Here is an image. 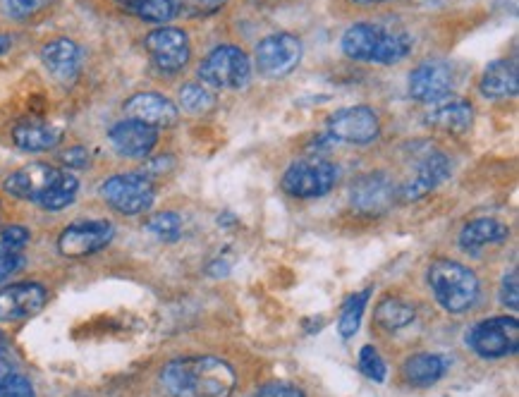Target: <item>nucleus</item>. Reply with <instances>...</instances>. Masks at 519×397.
<instances>
[{"label": "nucleus", "instance_id": "nucleus-1", "mask_svg": "<svg viewBox=\"0 0 519 397\" xmlns=\"http://www.w3.org/2000/svg\"><path fill=\"white\" fill-rule=\"evenodd\" d=\"M161 386L170 397H230L237 374L223 359L194 354L163 366Z\"/></svg>", "mask_w": 519, "mask_h": 397}, {"label": "nucleus", "instance_id": "nucleus-2", "mask_svg": "<svg viewBox=\"0 0 519 397\" xmlns=\"http://www.w3.org/2000/svg\"><path fill=\"white\" fill-rule=\"evenodd\" d=\"M431 292L436 302L448 311V314H464L476 304L479 299V278L467 266L457 264L450 259H436L429 266Z\"/></svg>", "mask_w": 519, "mask_h": 397}, {"label": "nucleus", "instance_id": "nucleus-3", "mask_svg": "<svg viewBox=\"0 0 519 397\" xmlns=\"http://www.w3.org/2000/svg\"><path fill=\"white\" fill-rule=\"evenodd\" d=\"M199 79L211 89H242L252 79V63L240 46H216L201 60Z\"/></svg>", "mask_w": 519, "mask_h": 397}, {"label": "nucleus", "instance_id": "nucleus-4", "mask_svg": "<svg viewBox=\"0 0 519 397\" xmlns=\"http://www.w3.org/2000/svg\"><path fill=\"white\" fill-rule=\"evenodd\" d=\"M467 345L481 359H503L519 350V323L515 316H496L476 323L467 333Z\"/></svg>", "mask_w": 519, "mask_h": 397}, {"label": "nucleus", "instance_id": "nucleus-5", "mask_svg": "<svg viewBox=\"0 0 519 397\" xmlns=\"http://www.w3.org/2000/svg\"><path fill=\"white\" fill-rule=\"evenodd\" d=\"M101 194L111 209H115L118 213H125V216H139V213H146L151 206H154V199H156L154 182L139 173H122V175L108 177V180L103 182Z\"/></svg>", "mask_w": 519, "mask_h": 397}, {"label": "nucleus", "instance_id": "nucleus-6", "mask_svg": "<svg viewBox=\"0 0 519 397\" xmlns=\"http://www.w3.org/2000/svg\"><path fill=\"white\" fill-rule=\"evenodd\" d=\"M338 168L323 158H302L285 170L283 189L290 197L316 199L338 185Z\"/></svg>", "mask_w": 519, "mask_h": 397}, {"label": "nucleus", "instance_id": "nucleus-7", "mask_svg": "<svg viewBox=\"0 0 519 397\" xmlns=\"http://www.w3.org/2000/svg\"><path fill=\"white\" fill-rule=\"evenodd\" d=\"M254 60L264 77H288L290 72H295L297 65L302 63V41H299L295 34L288 32L268 34L266 39H261L259 46H256Z\"/></svg>", "mask_w": 519, "mask_h": 397}, {"label": "nucleus", "instance_id": "nucleus-8", "mask_svg": "<svg viewBox=\"0 0 519 397\" xmlns=\"http://www.w3.org/2000/svg\"><path fill=\"white\" fill-rule=\"evenodd\" d=\"M328 134L335 142L345 144H371L376 142L378 134H381V120L374 108L369 106H350L335 111L328 118Z\"/></svg>", "mask_w": 519, "mask_h": 397}, {"label": "nucleus", "instance_id": "nucleus-9", "mask_svg": "<svg viewBox=\"0 0 519 397\" xmlns=\"http://www.w3.org/2000/svg\"><path fill=\"white\" fill-rule=\"evenodd\" d=\"M146 51H149L151 63L166 75H175V72L185 70L189 58H192V46H189V36L182 29L175 27H161L154 29L144 39Z\"/></svg>", "mask_w": 519, "mask_h": 397}, {"label": "nucleus", "instance_id": "nucleus-10", "mask_svg": "<svg viewBox=\"0 0 519 397\" xmlns=\"http://www.w3.org/2000/svg\"><path fill=\"white\" fill-rule=\"evenodd\" d=\"M115 235L113 223L108 221H82L72 223L60 232L58 252L67 259H82V256L101 252L108 247Z\"/></svg>", "mask_w": 519, "mask_h": 397}, {"label": "nucleus", "instance_id": "nucleus-11", "mask_svg": "<svg viewBox=\"0 0 519 397\" xmlns=\"http://www.w3.org/2000/svg\"><path fill=\"white\" fill-rule=\"evenodd\" d=\"M455 77L450 65L426 60L409 72V96L419 103H438L453 94Z\"/></svg>", "mask_w": 519, "mask_h": 397}, {"label": "nucleus", "instance_id": "nucleus-12", "mask_svg": "<svg viewBox=\"0 0 519 397\" xmlns=\"http://www.w3.org/2000/svg\"><path fill=\"white\" fill-rule=\"evenodd\" d=\"M60 175H63V170L48 166V163H29V166L15 170V173L5 180L3 189L10 197L36 201V204H39V201L46 197L48 189L56 185Z\"/></svg>", "mask_w": 519, "mask_h": 397}, {"label": "nucleus", "instance_id": "nucleus-13", "mask_svg": "<svg viewBox=\"0 0 519 397\" xmlns=\"http://www.w3.org/2000/svg\"><path fill=\"white\" fill-rule=\"evenodd\" d=\"M450 173H453L450 158L441 154V151H429V154L421 156L417 161V173H414L412 180L405 182V187L400 189V199L417 201L421 197H426V194H431L438 185H443Z\"/></svg>", "mask_w": 519, "mask_h": 397}, {"label": "nucleus", "instance_id": "nucleus-14", "mask_svg": "<svg viewBox=\"0 0 519 397\" xmlns=\"http://www.w3.org/2000/svg\"><path fill=\"white\" fill-rule=\"evenodd\" d=\"M48 302V290L39 283H17L0 290V321H22L39 314Z\"/></svg>", "mask_w": 519, "mask_h": 397}, {"label": "nucleus", "instance_id": "nucleus-15", "mask_svg": "<svg viewBox=\"0 0 519 397\" xmlns=\"http://www.w3.org/2000/svg\"><path fill=\"white\" fill-rule=\"evenodd\" d=\"M108 139H111L113 149L118 151L120 156L146 158L151 151L156 149L158 130L151 125H144V122H139V120L127 118L111 127Z\"/></svg>", "mask_w": 519, "mask_h": 397}, {"label": "nucleus", "instance_id": "nucleus-16", "mask_svg": "<svg viewBox=\"0 0 519 397\" xmlns=\"http://www.w3.org/2000/svg\"><path fill=\"white\" fill-rule=\"evenodd\" d=\"M350 199H352V206L359 213H366V216H381V213H386L390 206H393L395 192L386 175L371 173L359 177V180L354 182Z\"/></svg>", "mask_w": 519, "mask_h": 397}, {"label": "nucleus", "instance_id": "nucleus-17", "mask_svg": "<svg viewBox=\"0 0 519 397\" xmlns=\"http://www.w3.org/2000/svg\"><path fill=\"white\" fill-rule=\"evenodd\" d=\"M125 113L130 115L132 120L144 122V125L151 127H173L177 122V106L168 96L154 94V91H146V94L132 96L130 101L125 103Z\"/></svg>", "mask_w": 519, "mask_h": 397}, {"label": "nucleus", "instance_id": "nucleus-18", "mask_svg": "<svg viewBox=\"0 0 519 397\" xmlns=\"http://www.w3.org/2000/svg\"><path fill=\"white\" fill-rule=\"evenodd\" d=\"M41 60H44L46 70L60 84H72L79 75L82 67V51L72 39H53L41 48Z\"/></svg>", "mask_w": 519, "mask_h": 397}, {"label": "nucleus", "instance_id": "nucleus-19", "mask_svg": "<svg viewBox=\"0 0 519 397\" xmlns=\"http://www.w3.org/2000/svg\"><path fill=\"white\" fill-rule=\"evenodd\" d=\"M426 125L436 127V130L448 134H464L474 122V108L472 103L464 99H448L433 103V108L426 113Z\"/></svg>", "mask_w": 519, "mask_h": 397}, {"label": "nucleus", "instance_id": "nucleus-20", "mask_svg": "<svg viewBox=\"0 0 519 397\" xmlns=\"http://www.w3.org/2000/svg\"><path fill=\"white\" fill-rule=\"evenodd\" d=\"M386 29L371 22H357L347 27V32L340 39V48L350 60H362V63H374L378 46H381Z\"/></svg>", "mask_w": 519, "mask_h": 397}, {"label": "nucleus", "instance_id": "nucleus-21", "mask_svg": "<svg viewBox=\"0 0 519 397\" xmlns=\"http://www.w3.org/2000/svg\"><path fill=\"white\" fill-rule=\"evenodd\" d=\"M12 139L22 151L29 154H41V151L56 149L60 139H63V130L58 125L44 120H22L17 122L12 130Z\"/></svg>", "mask_w": 519, "mask_h": 397}, {"label": "nucleus", "instance_id": "nucleus-22", "mask_svg": "<svg viewBox=\"0 0 519 397\" xmlns=\"http://www.w3.org/2000/svg\"><path fill=\"white\" fill-rule=\"evenodd\" d=\"M510 237V228L496 218H476L467 223L460 232V249L462 252L476 256L481 249L493 247V244H503Z\"/></svg>", "mask_w": 519, "mask_h": 397}, {"label": "nucleus", "instance_id": "nucleus-23", "mask_svg": "<svg viewBox=\"0 0 519 397\" xmlns=\"http://www.w3.org/2000/svg\"><path fill=\"white\" fill-rule=\"evenodd\" d=\"M479 89L491 101L512 99L519 89L517 65L512 60H493L484 70V75H481Z\"/></svg>", "mask_w": 519, "mask_h": 397}, {"label": "nucleus", "instance_id": "nucleus-24", "mask_svg": "<svg viewBox=\"0 0 519 397\" xmlns=\"http://www.w3.org/2000/svg\"><path fill=\"white\" fill-rule=\"evenodd\" d=\"M448 369H450L448 357H443V354L421 352L407 359L405 366H402V376H405L409 386L429 388L433 383L441 381V378L448 374Z\"/></svg>", "mask_w": 519, "mask_h": 397}, {"label": "nucleus", "instance_id": "nucleus-25", "mask_svg": "<svg viewBox=\"0 0 519 397\" xmlns=\"http://www.w3.org/2000/svg\"><path fill=\"white\" fill-rule=\"evenodd\" d=\"M414 316L417 314H414L412 304L402 302V299H398V297L383 299V302L376 307V323L388 333L400 331V328H407L409 323L414 321Z\"/></svg>", "mask_w": 519, "mask_h": 397}, {"label": "nucleus", "instance_id": "nucleus-26", "mask_svg": "<svg viewBox=\"0 0 519 397\" xmlns=\"http://www.w3.org/2000/svg\"><path fill=\"white\" fill-rule=\"evenodd\" d=\"M77 192H79V180L75 175L65 173L63 170V175L58 177L56 185L48 189L46 197L39 201V206L46 211H63L72 204V201H75Z\"/></svg>", "mask_w": 519, "mask_h": 397}, {"label": "nucleus", "instance_id": "nucleus-27", "mask_svg": "<svg viewBox=\"0 0 519 397\" xmlns=\"http://www.w3.org/2000/svg\"><path fill=\"white\" fill-rule=\"evenodd\" d=\"M369 295H371V290L357 292V295H352L343 304V311H340V321H338L340 338L350 340L352 335L359 331V326H362L364 309H366V304H369Z\"/></svg>", "mask_w": 519, "mask_h": 397}, {"label": "nucleus", "instance_id": "nucleus-28", "mask_svg": "<svg viewBox=\"0 0 519 397\" xmlns=\"http://www.w3.org/2000/svg\"><path fill=\"white\" fill-rule=\"evenodd\" d=\"M180 106L185 108L189 115H206L216 108V96L211 94L209 87L197 82H187L180 89Z\"/></svg>", "mask_w": 519, "mask_h": 397}, {"label": "nucleus", "instance_id": "nucleus-29", "mask_svg": "<svg viewBox=\"0 0 519 397\" xmlns=\"http://www.w3.org/2000/svg\"><path fill=\"white\" fill-rule=\"evenodd\" d=\"M412 51V39L405 32H386L374 58L376 65H395Z\"/></svg>", "mask_w": 519, "mask_h": 397}, {"label": "nucleus", "instance_id": "nucleus-30", "mask_svg": "<svg viewBox=\"0 0 519 397\" xmlns=\"http://www.w3.org/2000/svg\"><path fill=\"white\" fill-rule=\"evenodd\" d=\"M146 230L158 237L161 242H175L180 240L182 235V218L173 211L156 213V216L149 218V223H146Z\"/></svg>", "mask_w": 519, "mask_h": 397}, {"label": "nucleus", "instance_id": "nucleus-31", "mask_svg": "<svg viewBox=\"0 0 519 397\" xmlns=\"http://www.w3.org/2000/svg\"><path fill=\"white\" fill-rule=\"evenodd\" d=\"M132 15H137L139 20L151 22V24H163L170 22L177 15V8L173 0H144L137 8L130 10Z\"/></svg>", "mask_w": 519, "mask_h": 397}, {"label": "nucleus", "instance_id": "nucleus-32", "mask_svg": "<svg viewBox=\"0 0 519 397\" xmlns=\"http://www.w3.org/2000/svg\"><path fill=\"white\" fill-rule=\"evenodd\" d=\"M29 240H32V232L27 228H22V225H5V228H0V256L22 254Z\"/></svg>", "mask_w": 519, "mask_h": 397}, {"label": "nucleus", "instance_id": "nucleus-33", "mask_svg": "<svg viewBox=\"0 0 519 397\" xmlns=\"http://www.w3.org/2000/svg\"><path fill=\"white\" fill-rule=\"evenodd\" d=\"M359 371L376 383H383L388 376L386 362H383V357L378 354L376 347H371V345L362 347V352H359Z\"/></svg>", "mask_w": 519, "mask_h": 397}, {"label": "nucleus", "instance_id": "nucleus-34", "mask_svg": "<svg viewBox=\"0 0 519 397\" xmlns=\"http://www.w3.org/2000/svg\"><path fill=\"white\" fill-rule=\"evenodd\" d=\"M177 15L185 17H211L225 8L228 0H173Z\"/></svg>", "mask_w": 519, "mask_h": 397}, {"label": "nucleus", "instance_id": "nucleus-35", "mask_svg": "<svg viewBox=\"0 0 519 397\" xmlns=\"http://www.w3.org/2000/svg\"><path fill=\"white\" fill-rule=\"evenodd\" d=\"M48 5V0H0V10L10 20H29L36 12H41Z\"/></svg>", "mask_w": 519, "mask_h": 397}, {"label": "nucleus", "instance_id": "nucleus-36", "mask_svg": "<svg viewBox=\"0 0 519 397\" xmlns=\"http://www.w3.org/2000/svg\"><path fill=\"white\" fill-rule=\"evenodd\" d=\"M0 397H36V393L29 378L10 374L0 381Z\"/></svg>", "mask_w": 519, "mask_h": 397}, {"label": "nucleus", "instance_id": "nucleus-37", "mask_svg": "<svg viewBox=\"0 0 519 397\" xmlns=\"http://www.w3.org/2000/svg\"><path fill=\"white\" fill-rule=\"evenodd\" d=\"M500 302H503V307H508L510 311L519 309V276H517V268H512L510 273H505L503 285H500Z\"/></svg>", "mask_w": 519, "mask_h": 397}, {"label": "nucleus", "instance_id": "nucleus-38", "mask_svg": "<svg viewBox=\"0 0 519 397\" xmlns=\"http://www.w3.org/2000/svg\"><path fill=\"white\" fill-rule=\"evenodd\" d=\"M256 397H304V393L290 383H266Z\"/></svg>", "mask_w": 519, "mask_h": 397}, {"label": "nucleus", "instance_id": "nucleus-39", "mask_svg": "<svg viewBox=\"0 0 519 397\" xmlns=\"http://www.w3.org/2000/svg\"><path fill=\"white\" fill-rule=\"evenodd\" d=\"M60 161L70 168H87L89 166V151L84 146H72L60 154Z\"/></svg>", "mask_w": 519, "mask_h": 397}, {"label": "nucleus", "instance_id": "nucleus-40", "mask_svg": "<svg viewBox=\"0 0 519 397\" xmlns=\"http://www.w3.org/2000/svg\"><path fill=\"white\" fill-rule=\"evenodd\" d=\"M24 266V256L22 254H10V256H0V283L8 280L10 276H15L17 271Z\"/></svg>", "mask_w": 519, "mask_h": 397}, {"label": "nucleus", "instance_id": "nucleus-41", "mask_svg": "<svg viewBox=\"0 0 519 397\" xmlns=\"http://www.w3.org/2000/svg\"><path fill=\"white\" fill-rule=\"evenodd\" d=\"M10 374H12V366H10L8 359H5L3 354H0V381H3V378L10 376Z\"/></svg>", "mask_w": 519, "mask_h": 397}, {"label": "nucleus", "instance_id": "nucleus-42", "mask_svg": "<svg viewBox=\"0 0 519 397\" xmlns=\"http://www.w3.org/2000/svg\"><path fill=\"white\" fill-rule=\"evenodd\" d=\"M10 46H12L10 36L8 34H0V56H3V53H8Z\"/></svg>", "mask_w": 519, "mask_h": 397}, {"label": "nucleus", "instance_id": "nucleus-43", "mask_svg": "<svg viewBox=\"0 0 519 397\" xmlns=\"http://www.w3.org/2000/svg\"><path fill=\"white\" fill-rule=\"evenodd\" d=\"M115 3H120L125 10H132V8H137L139 3H144V0H115Z\"/></svg>", "mask_w": 519, "mask_h": 397}, {"label": "nucleus", "instance_id": "nucleus-44", "mask_svg": "<svg viewBox=\"0 0 519 397\" xmlns=\"http://www.w3.org/2000/svg\"><path fill=\"white\" fill-rule=\"evenodd\" d=\"M357 5H378V3H388V0H352Z\"/></svg>", "mask_w": 519, "mask_h": 397}, {"label": "nucleus", "instance_id": "nucleus-45", "mask_svg": "<svg viewBox=\"0 0 519 397\" xmlns=\"http://www.w3.org/2000/svg\"><path fill=\"white\" fill-rule=\"evenodd\" d=\"M5 347H8V338H5V335L0 333V354L5 352Z\"/></svg>", "mask_w": 519, "mask_h": 397}]
</instances>
